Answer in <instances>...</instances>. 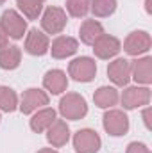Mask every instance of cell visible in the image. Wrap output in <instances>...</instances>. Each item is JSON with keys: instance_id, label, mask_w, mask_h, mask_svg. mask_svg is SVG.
<instances>
[{"instance_id": "cell-1", "label": "cell", "mask_w": 152, "mask_h": 153, "mask_svg": "<svg viewBox=\"0 0 152 153\" xmlns=\"http://www.w3.org/2000/svg\"><path fill=\"white\" fill-rule=\"evenodd\" d=\"M59 112L65 119H72V121L82 119L88 114L86 100L77 93H66L59 102Z\"/></svg>"}, {"instance_id": "cell-2", "label": "cell", "mask_w": 152, "mask_h": 153, "mask_svg": "<svg viewBox=\"0 0 152 153\" xmlns=\"http://www.w3.org/2000/svg\"><path fill=\"white\" fill-rule=\"evenodd\" d=\"M0 27L4 29L7 38L22 39L25 36V30H27V22L14 9H7V11H4V14L0 18Z\"/></svg>"}, {"instance_id": "cell-3", "label": "cell", "mask_w": 152, "mask_h": 153, "mask_svg": "<svg viewBox=\"0 0 152 153\" xmlns=\"http://www.w3.org/2000/svg\"><path fill=\"white\" fill-rule=\"evenodd\" d=\"M68 73L77 82H91L97 73V64L91 57H77L70 62Z\"/></svg>"}, {"instance_id": "cell-4", "label": "cell", "mask_w": 152, "mask_h": 153, "mask_svg": "<svg viewBox=\"0 0 152 153\" xmlns=\"http://www.w3.org/2000/svg\"><path fill=\"white\" fill-rule=\"evenodd\" d=\"M66 13L61 7H47L41 16V27L47 34H59L66 27Z\"/></svg>"}, {"instance_id": "cell-5", "label": "cell", "mask_w": 152, "mask_h": 153, "mask_svg": "<svg viewBox=\"0 0 152 153\" xmlns=\"http://www.w3.org/2000/svg\"><path fill=\"white\" fill-rule=\"evenodd\" d=\"M100 137L91 128H82L74 135V148L77 153H97L100 150Z\"/></svg>"}, {"instance_id": "cell-6", "label": "cell", "mask_w": 152, "mask_h": 153, "mask_svg": "<svg viewBox=\"0 0 152 153\" xmlns=\"http://www.w3.org/2000/svg\"><path fill=\"white\" fill-rule=\"evenodd\" d=\"M102 123H104L106 132L109 135H114V137H120V135L127 134V130H129V117L125 116V112L116 111V109L114 111H108L104 114Z\"/></svg>"}, {"instance_id": "cell-7", "label": "cell", "mask_w": 152, "mask_h": 153, "mask_svg": "<svg viewBox=\"0 0 152 153\" xmlns=\"http://www.w3.org/2000/svg\"><path fill=\"white\" fill-rule=\"evenodd\" d=\"M48 105V94L41 89L31 87L22 94V103H20V111L23 114H32L34 111H38L39 107Z\"/></svg>"}, {"instance_id": "cell-8", "label": "cell", "mask_w": 152, "mask_h": 153, "mask_svg": "<svg viewBox=\"0 0 152 153\" xmlns=\"http://www.w3.org/2000/svg\"><path fill=\"white\" fill-rule=\"evenodd\" d=\"M150 102V89L149 87H127L122 94V105L125 109H136L143 107Z\"/></svg>"}, {"instance_id": "cell-9", "label": "cell", "mask_w": 152, "mask_h": 153, "mask_svg": "<svg viewBox=\"0 0 152 153\" xmlns=\"http://www.w3.org/2000/svg\"><path fill=\"white\" fill-rule=\"evenodd\" d=\"M150 45L152 39L145 30H136V32H131L123 41V50L129 55H140V53H145L150 48Z\"/></svg>"}, {"instance_id": "cell-10", "label": "cell", "mask_w": 152, "mask_h": 153, "mask_svg": "<svg viewBox=\"0 0 152 153\" xmlns=\"http://www.w3.org/2000/svg\"><path fill=\"white\" fill-rule=\"evenodd\" d=\"M108 76L114 85H127L131 80V61L127 59H116L108 66Z\"/></svg>"}, {"instance_id": "cell-11", "label": "cell", "mask_w": 152, "mask_h": 153, "mask_svg": "<svg viewBox=\"0 0 152 153\" xmlns=\"http://www.w3.org/2000/svg\"><path fill=\"white\" fill-rule=\"evenodd\" d=\"M91 46H93V52H95V55L99 59H111L122 48L120 41L114 36H109V34H102Z\"/></svg>"}, {"instance_id": "cell-12", "label": "cell", "mask_w": 152, "mask_h": 153, "mask_svg": "<svg viewBox=\"0 0 152 153\" xmlns=\"http://www.w3.org/2000/svg\"><path fill=\"white\" fill-rule=\"evenodd\" d=\"M50 48V41L47 34H43L38 29H31L25 38V52L31 55H45Z\"/></svg>"}, {"instance_id": "cell-13", "label": "cell", "mask_w": 152, "mask_h": 153, "mask_svg": "<svg viewBox=\"0 0 152 153\" xmlns=\"http://www.w3.org/2000/svg\"><path fill=\"white\" fill-rule=\"evenodd\" d=\"M47 139L54 148H61L68 143L70 139V128L66 125V121L63 119H56L48 128H47Z\"/></svg>"}, {"instance_id": "cell-14", "label": "cell", "mask_w": 152, "mask_h": 153, "mask_svg": "<svg viewBox=\"0 0 152 153\" xmlns=\"http://www.w3.org/2000/svg\"><path fill=\"white\" fill-rule=\"evenodd\" d=\"M79 48V43L77 39L70 38V36H59L52 41V57L54 59H66L70 55H74Z\"/></svg>"}, {"instance_id": "cell-15", "label": "cell", "mask_w": 152, "mask_h": 153, "mask_svg": "<svg viewBox=\"0 0 152 153\" xmlns=\"http://www.w3.org/2000/svg\"><path fill=\"white\" fill-rule=\"evenodd\" d=\"M43 85L47 91H50L52 94H61L63 91H66L68 87V78L66 73L61 70H50L43 76Z\"/></svg>"}, {"instance_id": "cell-16", "label": "cell", "mask_w": 152, "mask_h": 153, "mask_svg": "<svg viewBox=\"0 0 152 153\" xmlns=\"http://www.w3.org/2000/svg\"><path fill=\"white\" fill-rule=\"evenodd\" d=\"M131 75L138 84L149 85L152 82V59L143 57V59H136L134 62H131Z\"/></svg>"}, {"instance_id": "cell-17", "label": "cell", "mask_w": 152, "mask_h": 153, "mask_svg": "<svg viewBox=\"0 0 152 153\" xmlns=\"http://www.w3.org/2000/svg\"><path fill=\"white\" fill-rule=\"evenodd\" d=\"M22 61V50L20 46H5L0 50V68L2 70H16Z\"/></svg>"}, {"instance_id": "cell-18", "label": "cell", "mask_w": 152, "mask_h": 153, "mask_svg": "<svg viewBox=\"0 0 152 153\" xmlns=\"http://www.w3.org/2000/svg\"><path fill=\"white\" fill-rule=\"evenodd\" d=\"M81 41L86 45H93L97 39L104 34V27L97 20H84L81 25Z\"/></svg>"}, {"instance_id": "cell-19", "label": "cell", "mask_w": 152, "mask_h": 153, "mask_svg": "<svg viewBox=\"0 0 152 153\" xmlns=\"http://www.w3.org/2000/svg\"><path fill=\"white\" fill-rule=\"evenodd\" d=\"M54 121H56V111H54V109H41V111H38L36 114L32 116V119H31V128H32V132L41 134V132H45Z\"/></svg>"}, {"instance_id": "cell-20", "label": "cell", "mask_w": 152, "mask_h": 153, "mask_svg": "<svg viewBox=\"0 0 152 153\" xmlns=\"http://www.w3.org/2000/svg\"><path fill=\"white\" fill-rule=\"evenodd\" d=\"M118 98H120V96H118V91H116L114 87H100V89H97L95 94H93V102H95V105L100 107V109H109V107L116 105Z\"/></svg>"}, {"instance_id": "cell-21", "label": "cell", "mask_w": 152, "mask_h": 153, "mask_svg": "<svg viewBox=\"0 0 152 153\" xmlns=\"http://www.w3.org/2000/svg\"><path fill=\"white\" fill-rule=\"evenodd\" d=\"M116 9V0H90V11L97 18H108Z\"/></svg>"}, {"instance_id": "cell-22", "label": "cell", "mask_w": 152, "mask_h": 153, "mask_svg": "<svg viewBox=\"0 0 152 153\" xmlns=\"http://www.w3.org/2000/svg\"><path fill=\"white\" fill-rule=\"evenodd\" d=\"M16 2H18V7L27 20H36L41 14L45 0H16Z\"/></svg>"}, {"instance_id": "cell-23", "label": "cell", "mask_w": 152, "mask_h": 153, "mask_svg": "<svg viewBox=\"0 0 152 153\" xmlns=\"http://www.w3.org/2000/svg\"><path fill=\"white\" fill-rule=\"evenodd\" d=\"M18 107V96L11 87H0V111L13 112Z\"/></svg>"}, {"instance_id": "cell-24", "label": "cell", "mask_w": 152, "mask_h": 153, "mask_svg": "<svg viewBox=\"0 0 152 153\" xmlns=\"http://www.w3.org/2000/svg\"><path fill=\"white\" fill-rule=\"evenodd\" d=\"M66 11L74 18H82L90 11V0H66Z\"/></svg>"}, {"instance_id": "cell-25", "label": "cell", "mask_w": 152, "mask_h": 153, "mask_svg": "<svg viewBox=\"0 0 152 153\" xmlns=\"http://www.w3.org/2000/svg\"><path fill=\"white\" fill-rule=\"evenodd\" d=\"M127 153H150V150L143 143H131L127 146Z\"/></svg>"}, {"instance_id": "cell-26", "label": "cell", "mask_w": 152, "mask_h": 153, "mask_svg": "<svg viewBox=\"0 0 152 153\" xmlns=\"http://www.w3.org/2000/svg\"><path fill=\"white\" fill-rule=\"evenodd\" d=\"M7 45H9V38H7V34L4 32V29L0 27V50H2V48H5Z\"/></svg>"}, {"instance_id": "cell-27", "label": "cell", "mask_w": 152, "mask_h": 153, "mask_svg": "<svg viewBox=\"0 0 152 153\" xmlns=\"http://www.w3.org/2000/svg\"><path fill=\"white\" fill-rule=\"evenodd\" d=\"M143 119H145V125H147V128H150V119H149V109L143 112Z\"/></svg>"}, {"instance_id": "cell-28", "label": "cell", "mask_w": 152, "mask_h": 153, "mask_svg": "<svg viewBox=\"0 0 152 153\" xmlns=\"http://www.w3.org/2000/svg\"><path fill=\"white\" fill-rule=\"evenodd\" d=\"M38 153H57L56 150H52V148H43V150H39Z\"/></svg>"}, {"instance_id": "cell-29", "label": "cell", "mask_w": 152, "mask_h": 153, "mask_svg": "<svg viewBox=\"0 0 152 153\" xmlns=\"http://www.w3.org/2000/svg\"><path fill=\"white\" fill-rule=\"evenodd\" d=\"M4 2H5V0H0V5H2V4H4Z\"/></svg>"}]
</instances>
